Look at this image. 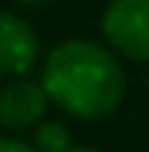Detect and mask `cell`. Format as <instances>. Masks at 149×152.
Returning a JSON list of instances; mask_svg holds the SVG:
<instances>
[{
	"instance_id": "6da1fadb",
	"label": "cell",
	"mask_w": 149,
	"mask_h": 152,
	"mask_svg": "<svg viewBox=\"0 0 149 152\" xmlns=\"http://www.w3.org/2000/svg\"><path fill=\"white\" fill-rule=\"evenodd\" d=\"M41 85L65 115L81 122L109 118L126 98V71L112 48L71 37L48 51L41 61Z\"/></svg>"
},
{
	"instance_id": "7a4b0ae2",
	"label": "cell",
	"mask_w": 149,
	"mask_h": 152,
	"mask_svg": "<svg viewBox=\"0 0 149 152\" xmlns=\"http://www.w3.org/2000/svg\"><path fill=\"white\" fill-rule=\"evenodd\" d=\"M102 37L115 54L149 64V0H109L102 14Z\"/></svg>"
},
{
	"instance_id": "3957f363",
	"label": "cell",
	"mask_w": 149,
	"mask_h": 152,
	"mask_svg": "<svg viewBox=\"0 0 149 152\" xmlns=\"http://www.w3.org/2000/svg\"><path fill=\"white\" fill-rule=\"evenodd\" d=\"M41 64L37 31L14 10H0V75L24 78Z\"/></svg>"
},
{
	"instance_id": "277c9868",
	"label": "cell",
	"mask_w": 149,
	"mask_h": 152,
	"mask_svg": "<svg viewBox=\"0 0 149 152\" xmlns=\"http://www.w3.org/2000/svg\"><path fill=\"white\" fill-rule=\"evenodd\" d=\"M51 98L44 91L41 81H31L24 78H10L4 88H0V125L7 132H27L37 129L48 115Z\"/></svg>"
},
{
	"instance_id": "5b68a950",
	"label": "cell",
	"mask_w": 149,
	"mask_h": 152,
	"mask_svg": "<svg viewBox=\"0 0 149 152\" xmlns=\"http://www.w3.org/2000/svg\"><path fill=\"white\" fill-rule=\"evenodd\" d=\"M71 145H75V142H71V135H68V129L61 122H48L44 129L37 132V149L41 152H65Z\"/></svg>"
},
{
	"instance_id": "8992f818",
	"label": "cell",
	"mask_w": 149,
	"mask_h": 152,
	"mask_svg": "<svg viewBox=\"0 0 149 152\" xmlns=\"http://www.w3.org/2000/svg\"><path fill=\"white\" fill-rule=\"evenodd\" d=\"M0 152H41V149H37V145H27L24 139L4 135V139H0Z\"/></svg>"
},
{
	"instance_id": "52a82bcc",
	"label": "cell",
	"mask_w": 149,
	"mask_h": 152,
	"mask_svg": "<svg viewBox=\"0 0 149 152\" xmlns=\"http://www.w3.org/2000/svg\"><path fill=\"white\" fill-rule=\"evenodd\" d=\"M14 4H21V7H51L58 0H14Z\"/></svg>"
},
{
	"instance_id": "ba28073f",
	"label": "cell",
	"mask_w": 149,
	"mask_h": 152,
	"mask_svg": "<svg viewBox=\"0 0 149 152\" xmlns=\"http://www.w3.org/2000/svg\"><path fill=\"white\" fill-rule=\"evenodd\" d=\"M65 152H98V149H92V145H71V149H65Z\"/></svg>"
}]
</instances>
